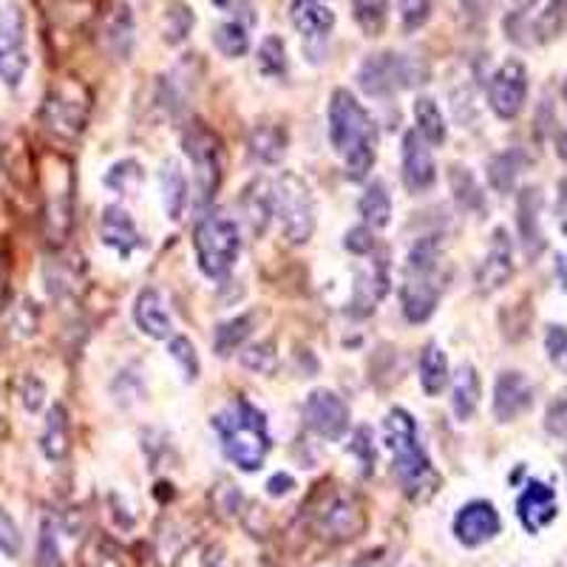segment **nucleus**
Wrapping results in <instances>:
<instances>
[{"label": "nucleus", "mask_w": 567, "mask_h": 567, "mask_svg": "<svg viewBox=\"0 0 567 567\" xmlns=\"http://www.w3.org/2000/svg\"><path fill=\"white\" fill-rule=\"evenodd\" d=\"M329 145L347 162L349 179H367L374 165V145H378V128L372 116L354 100L352 91L336 89L329 97Z\"/></svg>", "instance_id": "nucleus-1"}, {"label": "nucleus", "mask_w": 567, "mask_h": 567, "mask_svg": "<svg viewBox=\"0 0 567 567\" xmlns=\"http://www.w3.org/2000/svg\"><path fill=\"white\" fill-rule=\"evenodd\" d=\"M383 440L394 457V477L409 499L423 503L440 488V474L417 437V423L406 409H392L383 420Z\"/></svg>", "instance_id": "nucleus-2"}, {"label": "nucleus", "mask_w": 567, "mask_h": 567, "mask_svg": "<svg viewBox=\"0 0 567 567\" xmlns=\"http://www.w3.org/2000/svg\"><path fill=\"white\" fill-rule=\"evenodd\" d=\"M445 290L443 247L437 236H425L412 247L400 284V307L412 323H423L434 316Z\"/></svg>", "instance_id": "nucleus-3"}, {"label": "nucleus", "mask_w": 567, "mask_h": 567, "mask_svg": "<svg viewBox=\"0 0 567 567\" xmlns=\"http://www.w3.org/2000/svg\"><path fill=\"white\" fill-rule=\"evenodd\" d=\"M213 429L219 434L225 457L236 468L258 471L270 454V432H267V417L252 406L250 400L239 398L233 406L213 417Z\"/></svg>", "instance_id": "nucleus-4"}, {"label": "nucleus", "mask_w": 567, "mask_h": 567, "mask_svg": "<svg viewBox=\"0 0 567 567\" xmlns=\"http://www.w3.org/2000/svg\"><path fill=\"white\" fill-rule=\"evenodd\" d=\"M194 250L199 270L213 281L230 276L241 252V230L227 216H202L194 230Z\"/></svg>", "instance_id": "nucleus-5"}, {"label": "nucleus", "mask_w": 567, "mask_h": 567, "mask_svg": "<svg viewBox=\"0 0 567 567\" xmlns=\"http://www.w3.org/2000/svg\"><path fill=\"white\" fill-rule=\"evenodd\" d=\"M272 213L281 221L284 239H290L292 245H307L312 239V233H316V199H312L310 185L292 171L276 179Z\"/></svg>", "instance_id": "nucleus-6"}, {"label": "nucleus", "mask_w": 567, "mask_h": 567, "mask_svg": "<svg viewBox=\"0 0 567 567\" xmlns=\"http://www.w3.org/2000/svg\"><path fill=\"white\" fill-rule=\"evenodd\" d=\"M425 83V69L414 63L412 58L398 52L369 54L358 69V85L367 97L386 100L394 91L409 89V85Z\"/></svg>", "instance_id": "nucleus-7"}, {"label": "nucleus", "mask_w": 567, "mask_h": 567, "mask_svg": "<svg viewBox=\"0 0 567 567\" xmlns=\"http://www.w3.org/2000/svg\"><path fill=\"white\" fill-rule=\"evenodd\" d=\"M182 148L196 171L199 205H210L221 185V140L205 123H190L182 134Z\"/></svg>", "instance_id": "nucleus-8"}, {"label": "nucleus", "mask_w": 567, "mask_h": 567, "mask_svg": "<svg viewBox=\"0 0 567 567\" xmlns=\"http://www.w3.org/2000/svg\"><path fill=\"white\" fill-rule=\"evenodd\" d=\"M528 100V69L523 60H505L499 69L491 74L488 83V105L499 120H516Z\"/></svg>", "instance_id": "nucleus-9"}, {"label": "nucleus", "mask_w": 567, "mask_h": 567, "mask_svg": "<svg viewBox=\"0 0 567 567\" xmlns=\"http://www.w3.org/2000/svg\"><path fill=\"white\" fill-rule=\"evenodd\" d=\"M52 171V185H45V227L49 239L58 245L65 241L71 230V205H74V176H71L69 162L58 156V168Z\"/></svg>", "instance_id": "nucleus-10"}, {"label": "nucleus", "mask_w": 567, "mask_h": 567, "mask_svg": "<svg viewBox=\"0 0 567 567\" xmlns=\"http://www.w3.org/2000/svg\"><path fill=\"white\" fill-rule=\"evenodd\" d=\"M303 423L323 440H341L349 432V406L341 394L316 389L303 400Z\"/></svg>", "instance_id": "nucleus-11"}, {"label": "nucleus", "mask_w": 567, "mask_h": 567, "mask_svg": "<svg viewBox=\"0 0 567 567\" xmlns=\"http://www.w3.org/2000/svg\"><path fill=\"white\" fill-rule=\"evenodd\" d=\"M27 29H23V14L18 7H7L0 12V80L9 85H18L23 71H27Z\"/></svg>", "instance_id": "nucleus-12"}, {"label": "nucleus", "mask_w": 567, "mask_h": 567, "mask_svg": "<svg viewBox=\"0 0 567 567\" xmlns=\"http://www.w3.org/2000/svg\"><path fill=\"white\" fill-rule=\"evenodd\" d=\"M85 120H89V103H85L80 89H58L45 97L43 123L52 134L74 140V136L83 134Z\"/></svg>", "instance_id": "nucleus-13"}, {"label": "nucleus", "mask_w": 567, "mask_h": 567, "mask_svg": "<svg viewBox=\"0 0 567 567\" xmlns=\"http://www.w3.org/2000/svg\"><path fill=\"white\" fill-rule=\"evenodd\" d=\"M403 185L409 187V194H429L437 182V165H434L432 145L417 134V131H406L403 134Z\"/></svg>", "instance_id": "nucleus-14"}, {"label": "nucleus", "mask_w": 567, "mask_h": 567, "mask_svg": "<svg viewBox=\"0 0 567 567\" xmlns=\"http://www.w3.org/2000/svg\"><path fill=\"white\" fill-rule=\"evenodd\" d=\"M499 530H503V519H499L494 505L485 503V499L463 505L460 514L454 516V536L465 548H480V545L494 539Z\"/></svg>", "instance_id": "nucleus-15"}, {"label": "nucleus", "mask_w": 567, "mask_h": 567, "mask_svg": "<svg viewBox=\"0 0 567 567\" xmlns=\"http://www.w3.org/2000/svg\"><path fill=\"white\" fill-rule=\"evenodd\" d=\"M534 406V383L523 372H503L494 383L496 423H514Z\"/></svg>", "instance_id": "nucleus-16"}, {"label": "nucleus", "mask_w": 567, "mask_h": 567, "mask_svg": "<svg viewBox=\"0 0 567 567\" xmlns=\"http://www.w3.org/2000/svg\"><path fill=\"white\" fill-rule=\"evenodd\" d=\"M514 276V245H511V236L505 227H496L494 236H491V247L485 252L483 265L477 270V290L480 292H496L499 287L511 281Z\"/></svg>", "instance_id": "nucleus-17"}, {"label": "nucleus", "mask_w": 567, "mask_h": 567, "mask_svg": "<svg viewBox=\"0 0 567 567\" xmlns=\"http://www.w3.org/2000/svg\"><path fill=\"white\" fill-rule=\"evenodd\" d=\"M559 514V503H556V491L548 483H528V488L516 499V516L528 534H539L542 528H548Z\"/></svg>", "instance_id": "nucleus-18"}, {"label": "nucleus", "mask_w": 567, "mask_h": 567, "mask_svg": "<svg viewBox=\"0 0 567 567\" xmlns=\"http://www.w3.org/2000/svg\"><path fill=\"white\" fill-rule=\"evenodd\" d=\"M318 530L332 542L352 539L363 530V511L347 496H332L318 514Z\"/></svg>", "instance_id": "nucleus-19"}, {"label": "nucleus", "mask_w": 567, "mask_h": 567, "mask_svg": "<svg viewBox=\"0 0 567 567\" xmlns=\"http://www.w3.org/2000/svg\"><path fill=\"white\" fill-rule=\"evenodd\" d=\"M389 290V261L386 252L381 258H374L372 267L354 276V287H352V316L367 318L372 316V310L378 307V301H383Z\"/></svg>", "instance_id": "nucleus-20"}, {"label": "nucleus", "mask_w": 567, "mask_h": 567, "mask_svg": "<svg viewBox=\"0 0 567 567\" xmlns=\"http://www.w3.org/2000/svg\"><path fill=\"white\" fill-rule=\"evenodd\" d=\"M100 236H103V245H109L111 250L120 252L123 258L134 256L136 247H142V236L136 230V221L131 219V213L120 205H109L100 216Z\"/></svg>", "instance_id": "nucleus-21"}, {"label": "nucleus", "mask_w": 567, "mask_h": 567, "mask_svg": "<svg viewBox=\"0 0 567 567\" xmlns=\"http://www.w3.org/2000/svg\"><path fill=\"white\" fill-rule=\"evenodd\" d=\"M134 321L140 327L142 336L154 338V341H165L174 332V323L168 316V303L162 298V292L156 287H145L140 290L134 301Z\"/></svg>", "instance_id": "nucleus-22"}, {"label": "nucleus", "mask_w": 567, "mask_h": 567, "mask_svg": "<svg viewBox=\"0 0 567 567\" xmlns=\"http://www.w3.org/2000/svg\"><path fill=\"white\" fill-rule=\"evenodd\" d=\"M516 227H519V239H523L525 252L528 258H536L545 250V236L539 227V213H542V196L536 187H525L519 194V205H516Z\"/></svg>", "instance_id": "nucleus-23"}, {"label": "nucleus", "mask_w": 567, "mask_h": 567, "mask_svg": "<svg viewBox=\"0 0 567 567\" xmlns=\"http://www.w3.org/2000/svg\"><path fill=\"white\" fill-rule=\"evenodd\" d=\"M290 20L303 38L316 40L327 38L332 32V27H336V12H329L323 0H292Z\"/></svg>", "instance_id": "nucleus-24"}, {"label": "nucleus", "mask_w": 567, "mask_h": 567, "mask_svg": "<svg viewBox=\"0 0 567 567\" xmlns=\"http://www.w3.org/2000/svg\"><path fill=\"white\" fill-rule=\"evenodd\" d=\"M480 394H483V386H480L477 369L471 367V363H463L452 374V409L460 423H468L477 414Z\"/></svg>", "instance_id": "nucleus-25"}, {"label": "nucleus", "mask_w": 567, "mask_h": 567, "mask_svg": "<svg viewBox=\"0 0 567 567\" xmlns=\"http://www.w3.org/2000/svg\"><path fill=\"white\" fill-rule=\"evenodd\" d=\"M241 210H245V219L250 225V230L256 236L267 230L270 219L276 216L272 213V194H270V185L265 179H256L247 185V190L241 194Z\"/></svg>", "instance_id": "nucleus-26"}, {"label": "nucleus", "mask_w": 567, "mask_h": 567, "mask_svg": "<svg viewBox=\"0 0 567 567\" xmlns=\"http://www.w3.org/2000/svg\"><path fill=\"white\" fill-rule=\"evenodd\" d=\"M40 452L45 454V460H63L69 454V414L60 403H54L45 414L43 432H40Z\"/></svg>", "instance_id": "nucleus-27"}, {"label": "nucleus", "mask_w": 567, "mask_h": 567, "mask_svg": "<svg viewBox=\"0 0 567 567\" xmlns=\"http://www.w3.org/2000/svg\"><path fill=\"white\" fill-rule=\"evenodd\" d=\"M452 381V372H449V358H445L443 349L437 343H429L420 354V386L429 398H437L443 394L445 383Z\"/></svg>", "instance_id": "nucleus-28"}, {"label": "nucleus", "mask_w": 567, "mask_h": 567, "mask_svg": "<svg viewBox=\"0 0 567 567\" xmlns=\"http://www.w3.org/2000/svg\"><path fill=\"white\" fill-rule=\"evenodd\" d=\"M159 185H162V202H165L168 219L171 221L182 219V213H185V205H187V179L185 174H182L179 162L168 159L165 165H162Z\"/></svg>", "instance_id": "nucleus-29"}, {"label": "nucleus", "mask_w": 567, "mask_h": 567, "mask_svg": "<svg viewBox=\"0 0 567 567\" xmlns=\"http://www.w3.org/2000/svg\"><path fill=\"white\" fill-rule=\"evenodd\" d=\"M105 43L116 54V60H125L131 49H134V14H131V7H125V3H116L114 12L109 14Z\"/></svg>", "instance_id": "nucleus-30"}, {"label": "nucleus", "mask_w": 567, "mask_h": 567, "mask_svg": "<svg viewBox=\"0 0 567 567\" xmlns=\"http://www.w3.org/2000/svg\"><path fill=\"white\" fill-rule=\"evenodd\" d=\"M287 145H290V136L278 125H256L250 134V154L265 165H278L287 154Z\"/></svg>", "instance_id": "nucleus-31"}, {"label": "nucleus", "mask_w": 567, "mask_h": 567, "mask_svg": "<svg viewBox=\"0 0 567 567\" xmlns=\"http://www.w3.org/2000/svg\"><path fill=\"white\" fill-rule=\"evenodd\" d=\"M358 210L363 216V225H369L372 230H383L392 221V196H389L386 185L383 182H372L363 190Z\"/></svg>", "instance_id": "nucleus-32"}, {"label": "nucleus", "mask_w": 567, "mask_h": 567, "mask_svg": "<svg viewBox=\"0 0 567 567\" xmlns=\"http://www.w3.org/2000/svg\"><path fill=\"white\" fill-rule=\"evenodd\" d=\"M525 154L519 148L503 151V154H496L494 159L488 162V182L494 187L496 194H511L516 185V176L519 171L525 168Z\"/></svg>", "instance_id": "nucleus-33"}, {"label": "nucleus", "mask_w": 567, "mask_h": 567, "mask_svg": "<svg viewBox=\"0 0 567 567\" xmlns=\"http://www.w3.org/2000/svg\"><path fill=\"white\" fill-rule=\"evenodd\" d=\"M414 123H417V134L423 136L432 148H437V145H443L445 142V120H443V111H440V105L434 103L432 97H423L420 94L417 100H414Z\"/></svg>", "instance_id": "nucleus-34"}, {"label": "nucleus", "mask_w": 567, "mask_h": 567, "mask_svg": "<svg viewBox=\"0 0 567 567\" xmlns=\"http://www.w3.org/2000/svg\"><path fill=\"white\" fill-rule=\"evenodd\" d=\"M354 23L361 27L367 38H378L386 29L389 20V0H349Z\"/></svg>", "instance_id": "nucleus-35"}, {"label": "nucleus", "mask_w": 567, "mask_h": 567, "mask_svg": "<svg viewBox=\"0 0 567 567\" xmlns=\"http://www.w3.org/2000/svg\"><path fill=\"white\" fill-rule=\"evenodd\" d=\"M213 43H216V49H219L225 58H245V54L250 52V29H247L241 20H227V23H221V27L216 29Z\"/></svg>", "instance_id": "nucleus-36"}, {"label": "nucleus", "mask_w": 567, "mask_h": 567, "mask_svg": "<svg viewBox=\"0 0 567 567\" xmlns=\"http://www.w3.org/2000/svg\"><path fill=\"white\" fill-rule=\"evenodd\" d=\"M567 18V0H548L545 9L539 12V18L530 23V34H534L536 43H548V40L559 38V32L565 29Z\"/></svg>", "instance_id": "nucleus-37"}, {"label": "nucleus", "mask_w": 567, "mask_h": 567, "mask_svg": "<svg viewBox=\"0 0 567 567\" xmlns=\"http://www.w3.org/2000/svg\"><path fill=\"white\" fill-rule=\"evenodd\" d=\"M252 327H256V323H252V316H239V318H233V321L219 323V327H216V341H213L216 354L236 352V349L252 336Z\"/></svg>", "instance_id": "nucleus-38"}, {"label": "nucleus", "mask_w": 567, "mask_h": 567, "mask_svg": "<svg viewBox=\"0 0 567 567\" xmlns=\"http://www.w3.org/2000/svg\"><path fill=\"white\" fill-rule=\"evenodd\" d=\"M449 179H452L454 202H457L463 210H483L485 196H483V190H480L477 179H474L468 171L460 168V165H454V168L449 171Z\"/></svg>", "instance_id": "nucleus-39"}, {"label": "nucleus", "mask_w": 567, "mask_h": 567, "mask_svg": "<svg viewBox=\"0 0 567 567\" xmlns=\"http://www.w3.org/2000/svg\"><path fill=\"white\" fill-rule=\"evenodd\" d=\"M256 63L265 78H284V71H287V49H284V40L278 34H267L261 40L256 52Z\"/></svg>", "instance_id": "nucleus-40"}, {"label": "nucleus", "mask_w": 567, "mask_h": 567, "mask_svg": "<svg viewBox=\"0 0 567 567\" xmlns=\"http://www.w3.org/2000/svg\"><path fill=\"white\" fill-rule=\"evenodd\" d=\"M241 367L250 369L256 374H272L278 369V352L272 341H258L250 343V347L241 349L239 354Z\"/></svg>", "instance_id": "nucleus-41"}, {"label": "nucleus", "mask_w": 567, "mask_h": 567, "mask_svg": "<svg viewBox=\"0 0 567 567\" xmlns=\"http://www.w3.org/2000/svg\"><path fill=\"white\" fill-rule=\"evenodd\" d=\"M194 29V12L185 7V3H174V7L165 12V20H162V34L171 45L185 43L187 34Z\"/></svg>", "instance_id": "nucleus-42"}, {"label": "nucleus", "mask_w": 567, "mask_h": 567, "mask_svg": "<svg viewBox=\"0 0 567 567\" xmlns=\"http://www.w3.org/2000/svg\"><path fill=\"white\" fill-rule=\"evenodd\" d=\"M140 182H142V168L134 159L116 162L114 168L109 171V176H105V185H109L111 190H116V194H128V190H134Z\"/></svg>", "instance_id": "nucleus-43"}, {"label": "nucleus", "mask_w": 567, "mask_h": 567, "mask_svg": "<svg viewBox=\"0 0 567 567\" xmlns=\"http://www.w3.org/2000/svg\"><path fill=\"white\" fill-rule=\"evenodd\" d=\"M168 352H171V358L179 363L182 374H185L187 381H196V378H199V354H196L194 343L187 341V338L176 336L174 341H171Z\"/></svg>", "instance_id": "nucleus-44"}, {"label": "nucleus", "mask_w": 567, "mask_h": 567, "mask_svg": "<svg viewBox=\"0 0 567 567\" xmlns=\"http://www.w3.org/2000/svg\"><path fill=\"white\" fill-rule=\"evenodd\" d=\"M432 18V0H400V20L409 34L423 29Z\"/></svg>", "instance_id": "nucleus-45"}, {"label": "nucleus", "mask_w": 567, "mask_h": 567, "mask_svg": "<svg viewBox=\"0 0 567 567\" xmlns=\"http://www.w3.org/2000/svg\"><path fill=\"white\" fill-rule=\"evenodd\" d=\"M20 550H23V536H20L18 523L12 519V514L0 511V554L18 559Z\"/></svg>", "instance_id": "nucleus-46"}, {"label": "nucleus", "mask_w": 567, "mask_h": 567, "mask_svg": "<svg viewBox=\"0 0 567 567\" xmlns=\"http://www.w3.org/2000/svg\"><path fill=\"white\" fill-rule=\"evenodd\" d=\"M347 250L354 256H372L378 250V239H374V230L369 225H358L347 233Z\"/></svg>", "instance_id": "nucleus-47"}, {"label": "nucleus", "mask_w": 567, "mask_h": 567, "mask_svg": "<svg viewBox=\"0 0 567 567\" xmlns=\"http://www.w3.org/2000/svg\"><path fill=\"white\" fill-rule=\"evenodd\" d=\"M545 349H548V358L556 367H567V329L559 323H550L545 329Z\"/></svg>", "instance_id": "nucleus-48"}, {"label": "nucleus", "mask_w": 567, "mask_h": 567, "mask_svg": "<svg viewBox=\"0 0 567 567\" xmlns=\"http://www.w3.org/2000/svg\"><path fill=\"white\" fill-rule=\"evenodd\" d=\"M545 429H548L554 437H567V392H561L559 398L550 403L548 417H545Z\"/></svg>", "instance_id": "nucleus-49"}, {"label": "nucleus", "mask_w": 567, "mask_h": 567, "mask_svg": "<svg viewBox=\"0 0 567 567\" xmlns=\"http://www.w3.org/2000/svg\"><path fill=\"white\" fill-rule=\"evenodd\" d=\"M38 567H60V548L49 525H43V534H40Z\"/></svg>", "instance_id": "nucleus-50"}, {"label": "nucleus", "mask_w": 567, "mask_h": 567, "mask_svg": "<svg viewBox=\"0 0 567 567\" xmlns=\"http://www.w3.org/2000/svg\"><path fill=\"white\" fill-rule=\"evenodd\" d=\"M352 454H358V457L363 460V471L372 468L374 463V445H372V429H358L354 432V440H352Z\"/></svg>", "instance_id": "nucleus-51"}, {"label": "nucleus", "mask_w": 567, "mask_h": 567, "mask_svg": "<svg viewBox=\"0 0 567 567\" xmlns=\"http://www.w3.org/2000/svg\"><path fill=\"white\" fill-rule=\"evenodd\" d=\"M43 383H40L38 378H23V383H20V400H23V406H27L29 412H38V409L43 406Z\"/></svg>", "instance_id": "nucleus-52"}, {"label": "nucleus", "mask_w": 567, "mask_h": 567, "mask_svg": "<svg viewBox=\"0 0 567 567\" xmlns=\"http://www.w3.org/2000/svg\"><path fill=\"white\" fill-rule=\"evenodd\" d=\"M296 488V480L290 477V474H276V477H270V483H267V491H270V496H284L290 494V491Z\"/></svg>", "instance_id": "nucleus-53"}, {"label": "nucleus", "mask_w": 567, "mask_h": 567, "mask_svg": "<svg viewBox=\"0 0 567 567\" xmlns=\"http://www.w3.org/2000/svg\"><path fill=\"white\" fill-rule=\"evenodd\" d=\"M491 3H494V0H463V9L465 14H471V18H485Z\"/></svg>", "instance_id": "nucleus-54"}, {"label": "nucleus", "mask_w": 567, "mask_h": 567, "mask_svg": "<svg viewBox=\"0 0 567 567\" xmlns=\"http://www.w3.org/2000/svg\"><path fill=\"white\" fill-rule=\"evenodd\" d=\"M7 298H9V284H7V272L0 270V312L7 307Z\"/></svg>", "instance_id": "nucleus-55"}, {"label": "nucleus", "mask_w": 567, "mask_h": 567, "mask_svg": "<svg viewBox=\"0 0 567 567\" xmlns=\"http://www.w3.org/2000/svg\"><path fill=\"white\" fill-rule=\"evenodd\" d=\"M556 154H559L561 162H567V128L561 131L559 140H556Z\"/></svg>", "instance_id": "nucleus-56"}, {"label": "nucleus", "mask_w": 567, "mask_h": 567, "mask_svg": "<svg viewBox=\"0 0 567 567\" xmlns=\"http://www.w3.org/2000/svg\"><path fill=\"white\" fill-rule=\"evenodd\" d=\"M205 567H216V561H213V550L205 556ZM219 567H221V565H219Z\"/></svg>", "instance_id": "nucleus-57"}, {"label": "nucleus", "mask_w": 567, "mask_h": 567, "mask_svg": "<svg viewBox=\"0 0 567 567\" xmlns=\"http://www.w3.org/2000/svg\"><path fill=\"white\" fill-rule=\"evenodd\" d=\"M213 3H216V7H221V9L230 7V0H213Z\"/></svg>", "instance_id": "nucleus-58"}, {"label": "nucleus", "mask_w": 567, "mask_h": 567, "mask_svg": "<svg viewBox=\"0 0 567 567\" xmlns=\"http://www.w3.org/2000/svg\"><path fill=\"white\" fill-rule=\"evenodd\" d=\"M561 94H565V100H567V80H565V89H561Z\"/></svg>", "instance_id": "nucleus-59"}, {"label": "nucleus", "mask_w": 567, "mask_h": 567, "mask_svg": "<svg viewBox=\"0 0 567 567\" xmlns=\"http://www.w3.org/2000/svg\"><path fill=\"white\" fill-rule=\"evenodd\" d=\"M343 567H367V565H343Z\"/></svg>", "instance_id": "nucleus-60"}, {"label": "nucleus", "mask_w": 567, "mask_h": 567, "mask_svg": "<svg viewBox=\"0 0 567 567\" xmlns=\"http://www.w3.org/2000/svg\"><path fill=\"white\" fill-rule=\"evenodd\" d=\"M565 230H567V225H565Z\"/></svg>", "instance_id": "nucleus-61"}]
</instances>
